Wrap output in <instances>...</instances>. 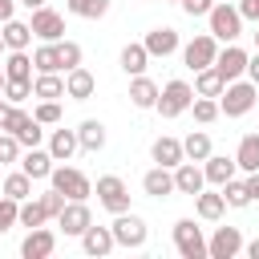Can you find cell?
<instances>
[{"instance_id":"cell-42","label":"cell","mask_w":259,"mask_h":259,"mask_svg":"<svg viewBox=\"0 0 259 259\" xmlns=\"http://www.w3.org/2000/svg\"><path fill=\"white\" fill-rule=\"evenodd\" d=\"M32 117H36L40 125H57V121H61V101H40V105L32 109Z\"/></svg>"},{"instance_id":"cell-32","label":"cell","mask_w":259,"mask_h":259,"mask_svg":"<svg viewBox=\"0 0 259 259\" xmlns=\"http://www.w3.org/2000/svg\"><path fill=\"white\" fill-rule=\"evenodd\" d=\"M146 65H150V53H146V45H125V49H121V69H125V77H138V73H146Z\"/></svg>"},{"instance_id":"cell-28","label":"cell","mask_w":259,"mask_h":259,"mask_svg":"<svg viewBox=\"0 0 259 259\" xmlns=\"http://www.w3.org/2000/svg\"><path fill=\"white\" fill-rule=\"evenodd\" d=\"M77 146H81V150H89V154H97V150L105 146V125H101L97 117L81 121V125H77Z\"/></svg>"},{"instance_id":"cell-56","label":"cell","mask_w":259,"mask_h":259,"mask_svg":"<svg viewBox=\"0 0 259 259\" xmlns=\"http://www.w3.org/2000/svg\"><path fill=\"white\" fill-rule=\"evenodd\" d=\"M0 53H4V36H0Z\"/></svg>"},{"instance_id":"cell-12","label":"cell","mask_w":259,"mask_h":259,"mask_svg":"<svg viewBox=\"0 0 259 259\" xmlns=\"http://www.w3.org/2000/svg\"><path fill=\"white\" fill-rule=\"evenodd\" d=\"M93 223V214H89V206H85V198H69L65 202V210L57 214V227L65 231V235H77L81 239V231Z\"/></svg>"},{"instance_id":"cell-52","label":"cell","mask_w":259,"mask_h":259,"mask_svg":"<svg viewBox=\"0 0 259 259\" xmlns=\"http://www.w3.org/2000/svg\"><path fill=\"white\" fill-rule=\"evenodd\" d=\"M16 4H24L28 12H36V8H45V0H16Z\"/></svg>"},{"instance_id":"cell-49","label":"cell","mask_w":259,"mask_h":259,"mask_svg":"<svg viewBox=\"0 0 259 259\" xmlns=\"http://www.w3.org/2000/svg\"><path fill=\"white\" fill-rule=\"evenodd\" d=\"M243 182H247V194H251V202H255V198H259V170H255V174H247Z\"/></svg>"},{"instance_id":"cell-21","label":"cell","mask_w":259,"mask_h":259,"mask_svg":"<svg viewBox=\"0 0 259 259\" xmlns=\"http://www.w3.org/2000/svg\"><path fill=\"white\" fill-rule=\"evenodd\" d=\"M150 158H154L158 166H170V170H174V166H178L186 154H182V142H178V138H166V134H162V138H154Z\"/></svg>"},{"instance_id":"cell-40","label":"cell","mask_w":259,"mask_h":259,"mask_svg":"<svg viewBox=\"0 0 259 259\" xmlns=\"http://www.w3.org/2000/svg\"><path fill=\"white\" fill-rule=\"evenodd\" d=\"M190 109H194V121H202V125H210V121L219 117V101H214V97H198V93H194Z\"/></svg>"},{"instance_id":"cell-44","label":"cell","mask_w":259,"mask_h":259,"mask_svg":"<svg viewBox=\"0 0 259 259\" xmlns=\"http://www.w3.org/2000/svg\"><path fill=\"white\" fill-rule=\"evenodd\" d=\"M4 97L12 105H20L24 97H32V81H4Z\"/></svg>"},{"instance_id":"cell-24","label":"cell","mask_w":259,"mask_h":259,"mask_svg":"<svg viewBox=\"0 0 259 259\" xmlns=\"http://www.w3.org/2000/svg\"><path fill=\"white\" fill-rule=\"evenodd\" d=\"M20 170H24L32 182H36V178H49V174H53V154L40 150V146H32V150L20 158Z\"/></svg>"},{"instance_id":"cell-37","label":"cell","mask_w":259,"mask_h":259,"mask_svg":"<svg viewBox=\"0 0 259 259\" xmlns=\"http://www.w3.org/2000/svg\"><path fill=\"white\" fill-rule=\"evenodd\" d=\"M69 12L81 20H101L109 12V0H69Z\"/></svg>"},{"instance_id":"cell-18","label":"cell","mask_w":259,"mask_h":259,"mask_svg":"<svg viewBox=\"0 0 259 259\" xmlns=\"http://www.w3.org/2000/svg\"><path fill=\"white\" fill-rule=\"evenodd\" d=\"M202 174H206L210 186H223V182H231V178L239 174V166H235V158H227V154H206V158H202Z\"/></svg>"},{"instance_id":"cell-22","label":"cell","mask_w":259,"mask_h":259,"mask_svg":"<svg viewBox=\"0 0 259 259\" xmlns=\"http://www.w3.org/2000/svg\"><path fill=\"white\" fill-rule=\"evenodd\" d=\"M194 210H198V219L219 223V219H223V210H227L223 190H198V194H194Z\"/></svg>"},{"instance_id":"cell-31","label":"cell","mask_w":259,"mask_h":259,"mask_svg":"<svg viewBox=\"0 0 259 259\" xmlns=\"http://www.w3.org/2000/svg\"><path fill=\"white\" fill-rule=\"evenodd\" d=\"M223 85H227V81L219 77V69H214V65H206V69H198V73H194V93H198V97H219V93H223Z\"/></svg>"},{"instance_id":"cell-23","label":"cell","mask_w":259,"mask_h":259,"mask_svg":"<svg viewBox=\"0 0 259 259\" xmlns=\"http://www.w3.org/2000/svg\"><path fill=\"white\" fill-rule=\"evenodd\" d=\"M0 69H4V81H32V57L24 49H12Z\"/></svg>"},{"instance_id":"cell-29","label":"cell","mask_w":259,"mask_h":259,"mask_svg":"<svg viewBox=\"0 0 259 259\" xmlns=\"http://www.w3.org/2000/svg\"><path fill=\"white\" fill-rule=\"evenodd\" d=\"M235 166H239L243 174H255V170H259V134H247V138L239 142V154H235Z\"/></svg>"},{"instance_id":"cell-33","label":"cell","mask_w":259,"mask_h":259,"mask_svg":"<svg viewBox=\"0 0 259 259\" xmlns=\"http://www.w3.org/2000/svg\"><path fill=\"white\" fill-rule=\"evenodd\" d=\"M182 154H186L190 162H202V158L210 154V134H206V130H190V134L182 138Z\"/></svg>"},{"instance_id":"cell-8","label":"cell","mask_w":259,"mask_h":259,"mask_svg":"<svg viewBox=\"0 0 259 259\" xmlns=\"http://www.w3.org/2000/svg\"><path fill=\"white\" fill-rule=\"evenodd\" d=\"M214 53H219V40H214L210 32H198L194 40H186V45H182V61H186V69H190V73H198V69L214 65Z\"/></svg>"},{"instance_id":"cell-39","label":"cell","mask_w":259,"mask_h":259,"mask_svg":"<svg viewBox=\"0 0 259 259\" xmlns=\"http://www.w3.org/2000/svg\"><path fill=\"white\" fill-rule=\"evenodd\" d=\"M57 57H61V73H69V69H77L81 65V45L77 40H57Z\"/></svg>"},{"instance_id":"cell-20","label":"cell","mask_w":259,"mask_h":259,"mask_svg":"<svg viewBox=\"0 0 259 259\" xmlns=\"http://www.w3.org/2000/svg\"><path fill=\"white\" fill-rule=\"evenodd\" d=\"M81 247H85V255H97V259H101V255H109L117 243H113V231H109V227H93V223H89V227L81 231Z\"/></svg>"},{"instance_id":"cell-2","label":"cell","mask_w":259,"mask_h":259,"mask_svg":"<svg viewBox=\"0 0 259 259\" xmlns=\"http://www.w3.org/2000/svg\"><path fill=\"white\" fill-rule=\"evenodd\" d=\"M219 97H223V101H219V113L243 117V113H251V105H255V97H259V85H251V81H227Z\"/></svg>"},{"instance_id":"cell-54","label":"cell","mask_w":259,"mask_h":259,"mask_svg":"<svg viewBox=\"0 0 259 259\" xmlns=\"http://www.w3.org/2000/svg\"><path fill=\"white\" fill-rule=\"evenodd\" d=\"M255 49H259V20H255Z\"/></svg>"},{"instance_id":"cell-46","label":"cell","mask_w":259,"mask_h":259,"mask_svg":"<svg viewBox=\"0 0 259 259\" xmlns=\"http://www.w3.org/2000/svg\"><path fill=\"white\" fill-rule=\"evenodd\" d=\"M178 4H182V12H186V16H206L214 0H178Z\"/></svg>"},{"instance_id":"cell-45","label":"cell","mask_w":259,"mask_h":259,"mask_svg":"<svg viewBox=\"0 0 259 259\" xmlns=\"http://www.w3.org/2000/svg\"><path fill=\"white\" fill-rule=\"evenodd\" d=\"M16 158H20V142L4 130V134H0V166H4V162H16Z\"/></svg>"},{"instance_id":"cell-13","label":"cell","mask_w":259,"mask_h":259,"mask_svg":"<svg viewBox=\"0 0 259 259\" xmlns=\"http://www.w3.org/2000/svg\"><path fill=\"white\" fill-rule=\"evenodd\" d=\"M28 28H32V36H40V40H61V36H65V16L53 12V8H36L32 20H28Z\"/></svg>"},{"instance_id":"cell-19","label":"cell","mask_w":259,"mask_h":259,"mask_svg":"<svg viewBox=\"0 0 259 259\" xmlns=\"http://www.w3.org/2000/svg\"><path fill=\"white\" fill-rule=\"evenodd\" d=\"M142 190H146L150 198H170V194H174V170H170V166L146 170V174H142Z\"/></svg>"},{"instance_id":"cell-27","label":"cell","mask_w":259,"mask_h":259,"mask_svg":"<svg viewBox=\"0 0 259 259\" xmlns=\"http://www.w3.org/2000/svg\"><path fill=\"white\" fill-rule=\"evenodd\" d=\"M130 101H134L138 109H154V101H158V85H154L146 73H138V77L130 81Z\"/></svg>"},{"instance_id":"cell-36","label":"cell","mask_w":259,"mask_h":259,"mask_svg":"<svg viewBox=\"0 0 259 259\" xmlns=\"http://www.w3.org/2000/svg\"><path fill=\"white\" fill-rule=\"evenodd\" d=\"M45 219H49V214H45L40 198H24V202H20V219H16V227H28V231H32V227H45Z\"/></svg>"},{"instance_id":"cell-34","label":"cell","mask_w":259,"mask_h":259,"mask_svg":"<svg viewBox=\"0 0 259 259\" xmlns=\"http://www.w3.org/2000/svg\"><path fill=\"white\" fill-rule=\"evenodd\" d=\"M32 69L36 73H61V57H57V40H45L32 53Z\"/></svg>"},{"instance_id":"cell-43","label":"cell","mask_w":259,"mask_h":259,"mask_svg":"<svg viewBox=\"0 0 259 259\" xmlns=\"http://www.w3.org/2000/svg\"><path fill=\"white\" fill-rule=\"evenodd\" d=\"M65 202H69V198H65L61 190H53V186H49V190L40 194V206H45V214H49V219H57V214L65 210Z\"/></svg>"},{"instance_id":"cell-30","label":"cell","mask_w":259,"mask_h":259,"mask_svg":"<svg viewBox=\"0 0 259 259\" xmlns=\"http://www.w3.org/2000/svg\"><path fill=\"white\" fill-rule=\"evenodd\" d=\"M0 36H4V49H28V40H32V28H28L24 20H16V16H8Z\"/></svg>"},{"instance_id":"cell-48","label":"cell","mask_w":259,"mask_h":259,"mask_svg":"<svg viewBox=\"0 0 259 259\" xmlns=\"http://www.w3.org/2000/svg\"><path fill=\"white\" fill-rule=\"evenodd\" d=\"M247 81L259 85V49H255V57H247Z\"/></svg>"},{"instance_id":"cell-38","label":"cell","mask_w":259,"mask_h":259,"mask_svg":"<svg viewBox=\"0 0 259 259\" xmlns=\"http://www.w3.org/2000/svg\"><path fill=\"white\" fill-rule=\"evenodd\" d=\"M219 190H223V198H227V206H235V210H243V206H251V194H247V182H239V178H231V182H223Z\"/></svg>"},{"instance_id":"cell-9","label":"cell","mask_w":259,"mask_h":259,"mask_svg":"<svg viewBox=\"0 0 259 259\" xmlns=\"http://www.w3.org/2000/svg\"><path fill=\"white\" fill-rule=\"evenodd\" d=\"M4 130H8V134H12L16 142H20V146H28V150H32V146H40V138H45L40 121H36L32 113L16 109V105H12V117H8V125H4Z\"/></svg>"},{"instance_id":"cell-14","label":"cell","mask_w":259,"mask_h":259,"mask_svg":"<svg viewBox=\"0 0 259 259\" xmlns=\"http://www.w3.org/2000/svg\"><path fill=\"white\" fill-rule=\"evenodd\" d=\"M202 186H206V174H202V166H198V162H190V158H182V162L174 166V190L194 198Z\"/></svg>"},{"instance_id":"cell-10","label":"cell","mask_w":259,"mask_h":259,"mask_svg":"<svg viewBox=\"0 0 259 259\" xmlns=\"http://www.w3.org/2000/svg\"><path fill=\"white\" fill-rule=\"evenodd\" d=\"M239 251H243V231L239 227H214V235L206 239L210 259H235Z\"/></svg>"},{"instance_id":"cell-7","label":"cell","mask_w":259,"mask_h":259,"mask_svg":"<svg viewBox=\"0 0 259 259\" xmlns=\"http://www.w3.org/2000/svg\"><path fill=\"white\" fill-rule=\"evenodd\" d=\"M97 202H101L109 214H121V210H130V186H125L117 174H101V178H97Z\"/></svg>"},{"instance_id":"cell-26","label":"cell","mask_w":259,"mask_h":259,"mask_svg":"<svg viewBox=\"0 0 259 259\" xmlns=\"http://www.w3.org/2000/svg\"><path fill=\"white\" fill-rule=\"evenodd\" d=\"M77 150H81V146H77V130H53V138H49L53 162H69Z\"/></svg>"},{"instance_id":"cell-25","label":"cell","mask_w":259,"mask_h":259,"mask_svg":"<svg viewBox=\"0 0 259 259\" xmlns=\"http://www.w3.org/2000/svg\"><path fill=\"white\" fill-rule=\"evenodd\" d=\"M32 97H40V101H61V97H65V77H61V73H36Z\"/></svg>"},{"instance_id":"cell-41","label":"cell","mask_w":259,"mask_h":259,"mask_svg":"<svg viewBox=\"0 0 259 259\" xmlns=\"http://www.w3.org/2000/svg\"><path fill=\"white\" fill-rule=\"evenodd\" d=\"M16 219H20V202L4 194V198H0V235H4V231H12V227H16Z\"/></svg>"},{"instance_id":"cell-6","label":"cell","mask_w":259,"mask_h":259,"mask_svg":"<svg viewBox=\"0 0 259 259\" xmlns=\"http://www.w3.org/2000/svg\"><path fill=\"white\" fill-rule=\"evenodd\" d=\"M49 182H53V190H61L65 198H89L93 194V182L81 174V170H73V166H53V174H49Z\"/></svg>"},{"instance_id":"cell-1","label":"cell","mask_w":259,"mask_h":259,"mask_svg":"<svg viewBox=\"0 0 259 259\" xmlns=\"http://www.w3.org/2000/svg\"><path fill=\"white\" fill-rule=\"evenodd\" d=\"M190 101H194V85L174 77V81H166V85L158 89L154 109H158L162 117H178V113H186V109H190Z\"/></svg>"},{"instance_id":"cell-11","label":"cell","mask_w":259,"mask_h":259,"mask_svg":"<svg viewBox=\"0 0 259 259\" xmlns=\"http://www.w3.org/2000/svg\"><path fill=\"white\" fill-rule=\"evenodd\" d=\"M247 57H251V53H243V49L231 40L223 53H214V69H219V77H223V81H239V77L247 73Z\"/></svg>"},{"instance_id":"cell-55","label":"cell","mask_w":259,"mask_h":259,"mask_svg":"<svg viewBox=\"0 0 259 259\" xmlns=\"http://www.w3.org/2000/svg\"><path fill=\"white\" fill-rule=\"evenodd\" d=\"M0 93H4V69H0Z\"/></svg>"},{"instance_id":"cell-16","label":"cell","mask_w":259,"mask_h":259,"mask_svg":"<svg viewBox=\"0 0 259 259\" xmlns=\"http://www.w3.org/2000/svg\"><path fill=\"white\" fill-rule=\"evenodd\" d=\"M146 53L150 57H170V53H178V32L170 28V24H158V28H150L146 32Z\"/></svg>"},{"instance_id":"cell-4","label":"cell","mask_w":259,"mask_h":259,"mask_svg":"<svg viewBox=\"0 0 259 259\" xmlns=\"http://www.w3.org/2000/svg\"><path fill=\"white\" fill-rule=\"evenodd\" d=\"M206 20H210V36H214V40H227V45H231V40L243 36V16H239L235 4H210Z\"/></svg>"},{"instance_id":"cell-57","label":"cell","mask_w":259,"mask_h":259,"mask_svg":"<svg viewBox=\"0 0 259 259\" xmlns=\"http://www.w3.org/2000/svg\"><path fill=\"white\" fill-rule=\"evenodd\" d=\"M170 4H178V0H170Z\"/></svg>"},{"instance_id":"cell-17","label":"cell","mask_w":259,"mask_h":259,"mask_svg":"<svg viewBox=\"0 0 259 259\" xmlns=\"http://www.w3.org/2000/svg\"><path fill=\"white\" fill-rule=\"evenodd\" d=\"M93 89H97V81H93V73H89L85 65H77V69L65 73V97H73V101H89Z\"/></svg>"},{"instance_id":"cell-47","label":"cell","mask_w":259,"mask_h":259,"mask_svg":"<svg viewBox=\"0 0 259 259\" xmlns=\"http://www.w3.org/2000/svg\"><path fill=\"white\" fill-rule=\"evenodd\" d=\"M235 8H239V16H243V20H259V0H239Z\"/></svg>"},{"instance_id":"cell-5","label":"cell","mask_w":259,"mask_h":259,"mask_svg":"<svg viewBox=\"0 0 259 259\" xmlns=\"http://www.w3.org/2000/svg\"><path fill=\"white\" fill-rule=\"evenodd\" d=\"M174 251L182 259H206V239H202V227H194V219L174 223Z\"/></svg>"},{"instance_id":"cell-35","label":"cell","mask_w":259,"mask_h":259,"mask_svg":"<svg viewBox=\"0 0 259 259\" xmlns=\"http://www.w3.org/2000/svg\"><path fill=\"white\" fill-rule=\"evenodd\" d=\"M4 194H8V198H16V202H24V198H32V178H28L24 170H16V174H8V178H4Z\"/></svg>"},{"instance_id":"cell-15","label":"cell","mask_w":259,"mask_h":259,"mask_svg":"<svg viewBox=\"0 0 259 259\" xmlns=\"http://www.w3.org/2000/svg\"><path fill=\"white\" fill-rule=\"evenodd\" d=\"M53 247H57V235H53L49 227H32V231L24 235V243H20V255H24V259H49Z\"/></svg>"},{"instance_id":"cell-53","label":"cell","mask_w":259,"mask_h":259,"mask_svg":"<svg viewBox=\"0 0 259 259\" xmlns=\"http://www.w3.org/2000/svg\"><path fill=\"white\" fill-rule=\"evenodd\" d=\"M247 255H251V259H259V239H255V243H247Z\"/></svg>"},{"instance_id":"cell-3","label":"cell","mask_w":259,"mask_h":259,"mask_svg":"<svg viewBox=\"0 0 259 259\" xmlns=\"http://www.w3.org/2000/svg\"><path fill=\"white\" fill-rule=\"evenodd\" d=\"M109 231H113V243L117 247H125V251H142L146 247V223L134 214V210H121V214H113V223H109Z\"/></svg>"},{"instance_id":"cell-50","label":"cell","mask_w":259,"mask_h":259,"mask_svg":"<svg viewBox=\"0 0 259 259\" xmlns=\"http://www.w3.org/2000/svg\"><path fill=\"white\" fill-rule=\"evenodd\" d=\"M8 117H12V101H8V97H4V101H0V130H4V125H8Z\"/></svg>"},{"instance_id":"cell-51","label":"cell","mask_w":259,"mask_h":259,"mask_svg":"<svg viewBox=\"0 0 259 259\" xmlns=\"http://www.w3.org/2000/svg\"><path fill=\"white\" fill-rule=\"evenodd\" d=\"M12 8H16V0H0V20H8V16H12Z\"/></svg>"}]
</instances>
